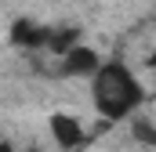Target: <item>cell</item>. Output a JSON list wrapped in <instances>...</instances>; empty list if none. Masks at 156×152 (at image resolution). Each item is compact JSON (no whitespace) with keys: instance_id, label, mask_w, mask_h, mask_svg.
Returning <instances> with one entry per match:
<instances>
[{"instance_id":"obj_1","label":"cell","mask_w":156,"mask_h":152,"mask_svg":"<svg viewBox=\"0 0 156 152\" xmlns=\"http://www.w3.org/2000/svg\"><path fill=\"white\" fill-rule=\"evenodd\" d=\"M91 91H94L98 112L105 116L109 123H116V119H123L127 112H134V109L142 105V98H145L142 83L127 73V65H120V62L98 65V69H94V87H91Z\"/></svg>"},{"instance_id":"obj_2","label":"cell","mask_w":156,"mask_h":152,"mask_svg":"<svg viewBox=\"0 0 156 152\" xmlns=\"http://www.w3.org/2000/svg\"><path fill=\"white\" fill-rule=\"evenodd\" d=\"M51 134H55V141H58L62 149H76V145L87 141L83 127H80L73 116H66V112H55V116H51Z\"/></svg>"},{"instance_id":"obj_3","label":"cell","mask_w":156,"mask_h":152,"mask_svg":"<svg viewBox=\"0 0 156 152\" xmlns=\"http://www.w3.org/2000/svg\"><path fill=\"white\" fill-rule=\"evenodd\" d=\"M98 69V54L91 51V47H69L66 51V62H62V73L66 76H91Z\"/></svg>"},{"instance_id":"obj_4","label":"cell","mask_w":156,"mask_h":152,"mask_svg":"<svg viewBox=\"0 0 156 152\" xmlns=\"http://www.w3.org/2000/svg\"><path fill=\"white\" fill-rule=\"evenodd\" d=\"M11 40H15L18 47H40V43L47 40V29H40V26H33L29 18H22V22H15Z\"/></svg>"},{"instance_id":"obj_5","label":"cell","mask_w":156,"mask_h":152,"mask_svg":"<svg viewBox=\"0 0 156 152\" xmlns=\"http://www.w3.org/2000/svg\"><path fill=\"white\" fill-rule=\"evenodd\" d=\"M51 51H58V54H66L73 43H76V29H58V33H47V40H44Z\"/></svg>"},{"instance_id":"obj_6","label":"cell","mask_w":156,"mask_h":152,"mask_svg":"<svg viewBox=\"0 0 156 152\" xmlns=\"http://www.w3.org/2000/svg\"><path fill=\"white\" fill-rule=\"evenodd\" d=\"M134 134H138V141H142V145H156V134H153V127H149V123H142V119H138V123H134Z\"/></svg>"},{"instance_id":"obj_7","label":"cell","mask_w":156,"mask_h":152,"mask_svg":"<svg viewBox=\"0 0 156 152\" xmlns=\"http://www.w3.org/2000/svg\"><path fill=\"white\" fill-rule=\"evenodd\" d=\"M0 152H11V145H4V141H0Z\"/></svg>"},{"instance_id":"obj_8","label":"cell","mask_w":156,"mask_h":152,"mask_svg":"<svg viewBox=\"0 0 156 152\" xmlns=\"http://www.w3.org/2000/svg\"><path fill=\"white\" fill-rule=\"evenodd\" d=\"M33 152H37V149H33Z\"/></svg>"}]
</instances>
